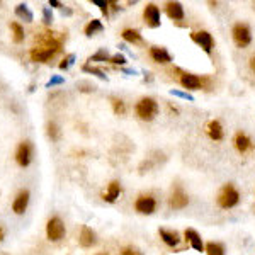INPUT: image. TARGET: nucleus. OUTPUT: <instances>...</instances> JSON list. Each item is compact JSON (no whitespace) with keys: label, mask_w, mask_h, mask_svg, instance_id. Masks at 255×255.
Wrapping results in <instances>:
<instances>
[{"label":"nucleus","mask_w":255,"mask_h":255,"mask_svg":"<svg viewBox=\"0 0 255 255\" xmlns=\"http://www.w3.org/2000/svg\"><path fill=\"white\" fill-rule=\"evenodd\" d=\"M31 60L36 61V63H46L48 60H51V58L55 56V51L51 50H46V48H37L34 46L33 50H31Z\"/></svg>","instance_id":"f3484780"},{"label":"nucleus","mask_w":255,"mask_h":255,"mask_svg":"<svg viewBox=\"0 0 255 255\" xmlns=\"http://www.w3.org/2000/svg\"><path fill=\"white\" fill-rule=\"evenodd\" d=\"M43 19H44V22H46V24L53 22V14H51V10L48 9V7H44V9H43Z\"/></svg>","instance_id":"f704fd0d"},{"label":"nucleus","mask_w":255,"mask_h":255,"mask_svg":"<svg viewBox=\"0 0 255 255\" xmlns=\"http://www.w3.org/2000/svg\"><path fill=\"white\" fill-rule=\"evenodd\" d=\"M0 255H9V254H5V252H0Z\"/></svg>","instance_id":"a19ab883"},{"label":"nucleus","mask_w":255,"mask_h":255,"mask_svg":"<svg viewBox=\"0 0 255 255\" xmlns=\"http://www.w3.org/2000/svg\"><path fill=\"white\" fill-rule=\"evenodd\" d=\"M104 29V26H102V22L99 19H92L91 22L85 26V34L87 36H94L95 33H101V31Z\"/></svg>","instance_id":"4be33fe9"},{"label":"nucleus","mask_w":255,"mask_h":255,"mask_svg":"<svg viewBox=\"0 0 255 255\" xmlns=\"http://www.w3.org/2000/svg\"><path fill=\"white\" fill-rule=\"evenodd\" d=\"M10 29H12V37H14V43H22L24 41V29H22V26H20L19 22H12L10 24Z\"/></svg>","instance_id":"5701e85b"},{"label":"nucleus","mask_w":255,"mask_h":255,"mask_svg":"<svg viewBox=\"0 0 255 255\" xmlns=\"http://www.w3.org/2000/svg\"><path fill=\"white\" fill-rule=\"evenodd\" d=\"M3 240H5V228L0 225V242H3Z\"/></svg>","instance_id":"4c0bfd02"},{"label":"nucleus","mask_w":255,"mask_h":255,"mask_svg":"<svg viewBox=\"0 0 255 255\" xmlns=\"http://www.w3.org/2000/svg\"><path fill=\"white\" fill-rule=\"evenodd\" d=\"M73 61H75V55L70 53V55H68V56L65 58V60L60 63V70H68V68H70L72 65H73Z\"/></svg>","instance_id":"c756f323"},{"label":"nucleus","mask_w":255,"mask_h":255,"mask_svg":"<svg viewBox=\"0 0 255 255\" xmlns=\"http://www.w3.org/2000/svg\"><path fill=\"white\" fill-rule=\"evenodd\" d=\"M158 235H160V238L164 240L165 245L172 247V249L179 247V243H181V237H179L177 232H170V230L160 228V230H158Z\"/></svg>","instance_id":"aec40b11"},{"label":"nucleus","mask_w":255,"mask_h":255,"mask_svg":"<svg viewBox=\"0 0 255 255\" xmlns=\"http://www.w3.org/2000/svg\"><path fill=\"white\" fill-rule=\"evenodd\" d=\"M232 36L238 48H247L250 43H252V31H250V27L243 22H237L235 26H233Z\"/></svg>","instance_id":"7ed1b4c3"},{"label":"nucleus","mask_w":255,"mask_h":255,"mask_svg":"<svg viewBox=\"0 0 255 255\" xmlns=\"http://www.w3.org/2000/svg\"><path fill=\"white\" fill-rule=\"evenodd\" d=\"M82 70L87 72V73H91V75H95V77H99L101 80H108V75H106L104 72L99 70V68L91 67V65H84V67H82Z\"/></svg>","instance_id":"cd10ccee"},{"label":"nucleus","mask_w":255,"mask_h":255,"mask_svg":"<svg viewBox=\"0 0 255 255\" xmlns=\"http://www.w3.org/2000/svg\"><path fill=\"white\" fill-rule=\"evenodd\" d=\"M111 63L114 65H125L126 63V56L125 55H114V56H111Z\"/></svg>","instance_id":"72a5a7b5"},{"label":"nucleus","mask_w":255,"mask_h":255,"mask_svg":"<svg viewBox=\"0 0 255 255\" xmlns=\"http://www.w3.org/2000/svg\"><path fill=\"white\" fill-rule=\"evenodd\" d=\"M172 95H175V97H181V99H187V101H194V97H192L191 94H185V92H179V91H170Z\"/></svg>","instance_id":"c9c22d12"},{"label":"nucleus","mask_w":255,"mask_h":255,"mask_svg":"<svg viewBox=\"0 0 255 255\" xmlns=\"http://www.w3.org/2000/svg\"><path fill=\"white\" fill-rule=\"evenodd\" d=\"M78 243H80L82 249H92V247L97 243L95 238V232L89 226H82L80 230V237H78Z\"/></svg>","instance_id":"ddd939ff"},{"label":"nucleus","mask_w":255,"mask_h":255,"mask_svg":"<svg viewBox=\"0 0 255 255\" xmlns=\"http://www.w3.org/2000/svg\"><path fill=\"white\" fill-rule=\"evenodd\" d=\"M123 72H125V73H129V75H136V72H134V70H128V68H123Z\"/></svg>","instance_id":"ea45409f"},{"label":"nucleus","mask_w":255,"mask_h":255,"mask_svg":"<svg viewBox=\"0 0 255 255\" xmlns=\"http://www.w3.org/2000/svg\"><path fill=\"white\" fill-rule=\"evenodd\" d=\"M92 3H94V5H97L99 9L102 10V14H106V16H108V12H109V2H106V0H92Z\"/></svg>","instance_id":"7c9ffc66"},{"label":"nucleus","mask_w":255,"mask_h":255,"mask_svg":"<svg viewBox=\"0 0 255 255\" xmlns=\"http://www.w3.org/2000/svg\"><path fill=\"white\" fill-rule=\"evenodd\" d=\"M202 78L198 77V75L194 73H182L181 75V85L184 89H187V91H199V89H202Z\"/></svg>","instance_id":"9b49d317"},{"label":"nucleus","mask_w":255,"mask_h":255,"mask_svg":"<svg viewBox=\"0 0 255 255\" xmlns=\"http://www.w3.org/2000/svg\"><path fill=\"white\" fill-rule=\"evenodd\" d=\"M206 134H208L209 140L213 141H221L223 138H225V131H223V126L219 121H216V119H211V121L206 125Z\"/></svg>","instance_id":"4468645a"},{"label":"nucleus","mask_w":255,"mask_h":255,"mask_svg":"<svg viewBox=\"0 0 255 255\" xmlns=\"http://www.w3.org/2000/svg\"><path fill=\"white\" fill-rule=\"evenodd\" d=\"M65 233H67V230H65L63 221H61L58 216H53L51 219H48V223H46L48 240H51V242H60V240L65 237Z\"/></svg>","instance_id":"20e7f679"},{"label":"nucleus","mask_w":255,"mask_h":255,"mask_svg":"<svg viewBox=\"0 0 255 255\" xmlns=\"http://www.w3.org/2000/svg\"><path fill=\"white\" fill-rule=\"evenodd\" d=\"M134 112L141 121H153L158 114V102L151 97H143L136 102Z\"/></svg>","instance_id":"f03ea898"},{"label":"nucleus","mask_w":255,"mask_h":255,"mask_svg":"<svg viewBox=\"0 0 255 255\" xmlns=\"http://www.w3.org/2000/svg\"><path fill=\"white\" fill-rule=\"evenodd\" d=\"M204 252L208 255H225V247H223L221 243L209 242V243H206Z\"/></svg>","instance_id":"393cba45"},{"label":"nucleus","mask_w":255,"mask_h":255,"mask_svg":"<svg viewBox=\"0 0 255 255\" xmlns=\"http://www.w3.org/2000/svg\"><path fill=\"white\" fill-rule=\"evenodd\" d=\"M240 202V192L233 184H226L221 187L216 198V204L221 209H232Z\"/></svg>","instance_id":"f257e3e1"},{"label":"nucleus","mask_w":255,"mask_h":255,"mask_svg":"<svg viewBox=\"0 0 255 255\" xmlns=\"http://www.w3.org/2000/svg\"><path fill=\"white\" fill-rule=\"evenodd\" d=\"M46 133H48V136L51 138V141H58L60 140V134H61V131H60V128L56 126V123H48V126H46Z\"/></svg>","instance_id":"a878e982"},{"label":"nucleus","mask_w":255,"mask_h":255,"mask_svg":"<svg viewBox=\"0 0 255 255\" xmlns=\"http://www.w3.org/2000/svg\"><path fill=\"white\" fill-rule=\"evenodd\" d=\"M168 202H170V208H174V209H184L185 206L189 204V198H187V194L182 191V187H177V189H174V192L170 194V199H168Z\"/></svg>","instance_id":"9d476101"},{"label":"nucleus","mask_w":255,"mask_h":255,"mask_svg":"<svg viewBox=\"0 0 255 255\" xmlns=\"http://www.w3.org/2000/svg\"><path fill=\"white\" fill-rule=\"evenodd\" d=\"M233 145H235V148L240 151V153H247V151L254 150V141L250 140L249 134L242 133V131H238V133L235 134V138H233Z\"/></svg>","instance_id":"1a4fd4ad"},{"label":"nucleus","mask_w":255,"mask_h":255,"mask_svg":"<svg viewBox=\"0 0 255 255\" xmlns=\"http://www.w3.org/2000/svg\"><path fill=\"white\" fill-rule=\"evenodd\" d=\"M250 68H252V72L255 73V56L252 58V60H250Z\"/></svg>","instance_id":"58836bf2"},{"label":"nucleus","mask_w":255,"mask_h":255,"mask_svg":"<svg viewBox=\"0 0 255 255\" xmlns=\"http://www.w3.org/2000/svg\"><path fill=\"white\" fill-rule=\"evenodd\" d=\"M191 39L194 41L206 55H211L213 46H215V39H213V36L208 31H194V33H191Z\"/></svg>","instance_id":"423d86ee"},{"label":"nucleus","mask_w":255,"mask_h":255,"mask_svg":"<svg viewBox=\"0 0 255 255\" xmlns=\"http://www.w3.org/2000/svg\"><path fill=\"white\" fill-rule=\"evenodd\" d=\"M119 255H143V254L138 249H134V247H125V249H121Z\"/></svg>","instance_id":"2f4dec72"},{"label":"nucleus","mask_w":255,"mask_h":255,"mask_svg":"<svg viewBox=\"0 0 255 255\" xmlns=\"http://www.w3.org/2000/svg\"><path fill=\"white\" fill-rule=\"evenodd\" d=\"M157 199L151 194H141L134 201V209H136L140 215H153L157 211Z\"/></svg>","instance_id":"39448f33"},{"label":"nucleus","mask_w":255,"mask_h":255,"mask_svg":"<svg viewBox=\"0 0 255 255\" xmlns=\"http://www.w3.org/2000/svg\"><path fill=\"white\" fill-rule=\"evenodd\" d=\"M89 61H111V58H109L108 51L101 50V51H97L95 55H92V56L89 58Z\"/></svg>","instance_id":"c85d7f7f"},{"label":"nucleus","mask_w":255,"mask_h":255,"mask_svg":"<svg viewBox=\"0 0 255 255\" xmlns=\"http://www.w3.org/2000/svg\"><path fill=\"white\" fill-rule=\"evenodd\" d=\"M165 12H167V16L170 17L172 20H182L185 17L184 7H182L181 2H168L167 5H165Z\"/></svg>","instance_id":"6ab92c4d"},{"label":"nucleus","mask_w":255,"mask_h":255,"mask_svg":"<svg viewBox=\"0 0 255 255\" xmlns=\"http://www.w3.org/2000/svg\"><path fill=\"white\" fill-rule=\"evenodd\" d=\"M65 82V78L63 77H51L50 80H48V84H46V87L50 89V87H55V85H61Z\"/></svg>","instance_id":"473e14b6"},{"label":"nucleus","mask_w":255,"mask_h":255,"mask_svg":"<svg viewBox=\"0 0 255 255\" xmlns=\"http://www.w3.org/2000/svg\"><path fill=\"white\" fill-rule=\"evenodd\" d=\"M16 16H19L20 19L27 20V22H31V20L34 19L33 12L29 10V7L26 5V3H19V5L16 7Z\"/></svg>","instance_id":"412c9836"},{"label":"nucleus","mask_w":255,"mask_h":255,"mask_svg":"<svg viewBox=\"0 0 255 255\" xmlns=\"http://www.w3.org/2000/svg\"><path fill=\"white\" fill-rule=\"evenodd\" d=\"M184 237H185V240H187V242L191 243V247L196 250V252H204L206 245H204V243H202L201 235H199V233L196 232V230L187 228V230H185V232H184Z\"/></svg>","instance_id":"dca6fc26"},{"label":"nucleus","mask_w":255,"mask_h":255,"mask_svg":"<svg viewBox=\"0 0 255 255\" xmlns=\"http://www.w3.org/2000/svg\"><path fill=\"white\" fill-rule=\"evenodd\" d=\"M143 19H145V22H146V26L151 27V29L160 27V24H162L160 9H158L155 3H146V7H145V10H143Z\"/></svg>","instance_id":"0eeeda50"},{"label":"nucleus","mask_w":255,"mask_h":255,"mask_svg":"<svg viewBox=\"0 0 255 255\" xmlns=\"http://www.w3.org/2000/svg\"><path fill=\"white\" fill-rule=\"evenodd\" d=\"M111 104H112V111H114V114L123 116L126 112V106H125V102H123L121 99L112 97L111 99Z\"/></svg>","instance_id":"bb28decb"},{"label":"nucleus","mask_w":255,"mask_h":255,"mask_svg":"<svg viewBox=\"0 0 255 255\" xmlns=\"http://www.w3.org/2000/svg\"><path fill=\"white\" fill-rule=\"evenodd\" d=\"M150 56H151V60L157 61V63H160V65H167L172 61V55L168 53L164 46H151Z\"/></svg>","instance_id":"2eb2a0df"},{"label":"nucleus","mask_w":255,"mask_h":255,"mask_svg":"<svg viewBox=\"0 0 255 255\" xmlns=\"http://www.w3.org/2000/svg\"><path fill=\"white\" fill-rule=\"evenodd\" d=\"M50 7H56V9H61V7H63V3L58 2V0H50Z\"/></svg>","instance_id":"e433bc0d"},{"label":"nucleus","mask_w":255,"mask_h":255,"mask_svg":"<svg viewBox=\"0 0 255 255\" xmlns=\"http://www.w3.org/2000/svg\"><path fill=\"white\" fill-rule=\"evenodd\" d=\"M121 184H119L118 181H112L111 184L108 185V189H106L104 192H102V199H104L106 202H114L116 199L121 196Z\"/></svg>","instance_id":"a211bd4d"},{"label":"nucleus","mask_w":255,"mask_h":255,"mask_svg":"<svg viewBox=\"0 0 255 255\" xmlns=\"http://www.w3.org/2000/svg\"><path fill=\"white\" fill-rule=\"evenodd\" d=\"M29 191L27 189H24V191H20L19 194L16 196V199H14L12 202V211L16 213V215H24V211L27 209V204H29Z\"/></svg>","instance_id":"f8f14e48"},{"label":"nucleus","mask_w":255,"mask_h":255,"mask_svg":"<svg viewBox=\"0 0 255 255\" xmlns=\"http://www.w3.org/2000/svg\"><path fill=\"white\" fill-rule=\"evenodd\" d=\"M95 255H109V254H95Z\"/></svg>","instance_id":"79ce46f5"},{"label":"nucleus","mask_w":255,"mask_h":255,"mask_svg":"<svg viewBox=\"0 0 255 255\" xmlns=\"http://www.w3.org/2000/svg\"><path fill=\"white\" fill-rule=\"evenodd\" d=\"M121 36H123V39L128 41V43H140L141 41V34H140V31H136V29H125Z\"/></svg>","instance_id":"b1692460"},{"label":"nucleus","mask_w":255,"mask_h":255,"mask_svg":"<svg viewBox=\"0 0 255 255\" xmlns=\"http://www.w3.org/2000/svg\"><path fill=\"white\" fill-rule=\"evenodd\" d=\"M31 158H33V146H31L29 141H22V143L17 146L16 162L20 167H27V165L31 164Z\"/></svg>","instance_id":"6e6552de"}]
</instances>
